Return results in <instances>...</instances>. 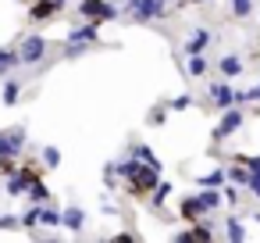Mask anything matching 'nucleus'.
<instances>
[{
  "label": "nucleus",
  "mask_w": 260,
  "mask_h": 243,
  "mask_svg": "<svg viewBox=\"0 0 260 243\" xmlns=\"http://www.w3.org/2000/svg\"><path fill=\"white\" fill-rule=\"evenodd\" d=\"M18 50H8V47H0V75H11V68H18Z\"/></svg>",
  "instance_id": "nucleus-13"
},
{
  "label": "nucleus",
  "mask_w": 260,
  "mask_h": 243,
  "mask_svg": "<svg viewBox=\"0 0 260 243\" xmlns=\"http://www.w3.org/2000/svg\"><path fill=\"white\" fill-rule=\"evenodd\" d=\"M210 100H214V107L217 111H224V107H232L235 104V90H228L224 83H210V93H207Z\"/></svg>",
  "instance_id": "nucleus-8"
},
{
  "label": "nucleus",
  "mask_w": 260,
  "mask_h": 243,
  "mask_svg": "<svg viewBox=\"0 0 260 243\" xmlns=\"http://www.w3.org/2000/svg\"><path fill=\"white\" fill-rule=\"evenodd\" d=\"M40 225H61V211H54V207H47V204H40Z\"/></svg>",
  "instance_id": "nucleus-18"
},
{
  "label": "nucleus",
  "mask_w": 260,
  "mask_h": 243,
  "mask_svg": "<svg viewBox=\"0 0 260 243\" xmlns=\"http://www.w3.org/2000/svg\"><path fill=\"white\" fill-rule=\"evenodd\" d=\"M82 15L89 18V22H114L118 18V8L114 4H107V0H82Z\"/></svg>",
  "instance_id": "nucleus-2"
},
{
  "label": "nucleus",
  "mask_w": 260,
  "mask_h": 243,
  "mask_svg": "<svg viewBox=\"0 0 260 243\" xmlns=\"http://www.w3.org/2000/svg\"><path fill=\"white\" fill-rule=\"evenodd\" d=\"M182 214H185V222H200V218H207V211H203V204H200L196 193L182 197Z\"/></svg>",
  "instance_id": "nucleus-9"
},
{
  "label": "nucleus",
  "mask_w": 260,
  "mask_h": 243,
  "mask_svg": "<svg viewBox=\"0 0 260 243\" xmlns=\"http://www.w3.org/2000/svg\"><path fill=\"white\" fill-rule=\"evenodd\" d=\"M0 229H18V218L15 214H0Z\"/></svg>",
  "instance_id": "nucleus-30"
},
{
  "label": "nucleus",
  "mask_w": 260,
  "mask_h": 243,
  "mask_svg": "<svg viewBox=\"0 0 260 243\" xmlns=\"http://www.w3.org/2000/svg\"><path fill=\"white\" fill-rule=\"evenodd\" d=\"M196 197H200V204H203V211H207V214L221 204V193H217L214 186H203V193H196Z\"/></svg>",
  "instance_id": "nucleus-17"
},
{
  "label": "nucleus",
  "mask_w": 260,
  "mask_h": 243,
  "mask_svg": "<svg viewBox=\"0 0 260 243\" xmlns=\"http://www.w3.org/2000/svg\"><path fill=\"white\" fill-rule=\"evenodd\" d=\"M128 8L136 22H153L164 15V0H128Z\"/></svg>",
  "instance_id": "nucleus-3"
},
{
  "label": "nucleus",
  "mask_w": 260,
  "mask_h": 243,
  "mask_svg": "<svg viewBox=\"0 0 260 243\" xmlns=\"http://www.w3.org/2000/svg\"><path fill=\"white\" fill-rule=\"evenodd\" d=\"M224 236H228V239H242V236H246V229L239 225V218H228V229H224Z\"/></svg>",
  "instance_id": "nucleus-24"
},
{
  "label": "nucleus",
  "mask_w": 260,
  "mask_h": 243,
  "mask_svg": "<svg viewBox=\"0 0 260 243\" xmlns=\"http://www.w3.org/2000/svg\"><path fill=\"white\" fill-rule=\"evenodd\" d=\"M18 225H29V229H32V225H40V204H32V207L18 218Z\"/></svg>",
  "instance_id": "nucleus-23"
},
{
  "label": "nucleus",
  "mask_w": 260,
  "mask_h": 243,
  "mask_svg": "<svg viewBox=\"0 0 260 243\" xmlns=\"http://www.w3.org/2000/svg\"><path fill=\"white\" fill-rule=\"evenodd\" d=\"M61 225H68L72 232H82V225H86V214H82L79 207H68V211L61 214Z\"/></svg>",
  "instance_id": "nucleus-12"
},
{
  "label": "nucleus",
  "mask_w": 260,
  "mask_h": 243,
  "mask_svg": "<svg viewBox=\"0 0 260 243\" xmlns=\"http://www.w3.org/2000/svg\"><path fill=\"white\" fill-rule=\"evenodd\" d=\"M168 193H171V186H168V182H160V186H157V193H153V207H160Z\"/></svg>",
  "instance_id": "nucleus-28"
},
{
  "label": "nucleus",
  "mask_w": 260,
  "mask_h": 243,
  "mask_svg": "<svg viewBox=\"0 0 260 243\" xmlns=\"http://www.w3.org/2000/svg\"><path fill=\"white\" fill-rule=\"evenodd\" d=\"M32 179H40V175H36L32 168H22V165H18V168L8 175V193H11V197H22V193L29 190V182H32Z\"/></svg>",
  "instance_id": "nucleus-7"
},
{
  "label": "nucleus",
  "mask_w": 260,
  "mask_h": 243,
  "mask_svg": "<svg viewBox=\"0 0 260 243\" xmlns=\"http://www.w3.org/2000/svg\"><path fill=\"white\" fill-rule=\"evenodd\" d=\"M157 179H160V165H139V168L128 175L132 193H146V190H153V186H157Z\"/></svg>",
  "instance_id": "nucleus-1"
},
{
  "label": "nucleus",
  "mask_w": 260,
  "mask_h": 243,
  "mask_svg": "<svg viewBox=\"0 0 260 243\" xmlns=\"http://www.w3.org/2000/svg\"><path fill=\"white\" fill-rule=\"evenodd\" d=\"M217 68H221V75H224V79H235V75H242V61H239L235 54L221 58V65H217Z\"/></svg>",
  "instance_id": "nucleus-14"
},
{
  "label": "nucleus",
  "mask_w": 260,
  "mask_h": 243,
  "mask_svg": "<svg viewBox=\"0 0 260 243\" xmlns=\"http://www.w3.org/2000/svg\"><path fill=\"white\" fill-rule=\"evenodd\" d=\"M239 161H242V165H249V168H246L249 175H260V157H239Z\"/></svg>",
  "instance_id": "nucleus-29"
},
{
  "label": "nucleus",
  "mask_w": 260,
  "mask_h": 243,
  "mask_svg": "<svg viewBox=\"0 0 260 243\" xmlns=\"http://www.w3.org/2000/svg\"><path fill=\"white\" fill-rule=\"evenodd\" d=\"M207 43H210V33H207V29H196V33H192V40L185 43V54H189V58H192V54H203V50H207Z\"/></svg>",
  "instance_id": "nucleus-11"
},
{
  "label": "nucleus",
  "mask_w": 260,
  "mask_h": 243,
  "mask_svg": "<svg viewBox=\"0 0 260 243\" xmlns=\"http://www.w3.org/2000/svg\"><path fill=\"white\" fill-rule=\"evenodd\" d=\"M246 186L253 190V197H260V175H249V179H246Z\"/></svg>",
  "instance_id": "nucleus-31"
},
{
  "label": "nucleus",
  "mask_w": 260,
  "mask_h": 243,
  "mask_svg": "<svg viewBox=\"0 0 260 243\" xmlns=\"http://www.w3.org/2000/svg\"><path fill=\"white\" fill-rule=\"evenodd\" d=\"M43 54H47V40H43V36H29V40L22 43V50H18V61H22V65H40Z\"/></svg>",
  "instance_id": "nucleus-4"
},
{
  "label": "nucleus",
  "mask_w": 260,
  "mask_h": 243,
  "mask_svg": "<svg viewBox=\"0 0 260 243\" xmlns=\"http://www.w3.org/2000/svg\"><path fill=\"white\" fill-rule=\"evenodd\" d=\"M192 4H207V0H192Z\"/></svg>",
  "instance_id": "nucleus-32"
},
{
  "label": "nucleus",
  "mask_w": 260,
  "mask_h": 243,
  "mask_svg": "<svg viewBox=\"0 0 260 243\" xmlns=\"http://www.w3.org/2000/svg\"><path fill=\"white\" fill-rule=\"evenodd\" d=\"M189 72H192V75H203V72H207V61H203V54H192V58H189Z\"/></svg>",
  "instance_id": "nucleus-25"
},
{
  "label": "nucleus",
  "mask_w": 260,
  "mask_h": 243,
  "mask_svg": "<svg viewBox=\"0 0 260 243\" xmlns=\"http://www.w3.org/2000/svg\"><path fill=\"white\" fill-rule=\"evenodd\" d=\"M43 165H47V168H57V165H61V150H57V147H43Z\"/></svg>",
  "instance_id": "nucleus-20"
},
{
  "label": "nucleus",
  "mask_w": 260,
  "mask_h": 243,
  "mask_svg": "<svg viewBox=\"0 0 260 243\" xmlns=\"http://www.w3.org/2000/svg\"><path fill=\"white\" fill-rule=\"evenodd\" d=\"M224 175H228L232 182H239V186H246V179H249V172L242 168V161H235V165H232V168H228Z\"/></svg>",
  "instance_id": "nucleus-19"
},
{
  "label": "nucleus",
  "mask_w": 260,
  "mask_h": 243,
  "mask_svg": "<svg viewBox=\"0 0 260 243\" xmlns=\"http://www.w3.org/2000/svg\"><path fill=\"white\" fill-rule=\"evenodd\" d=\"M25 193H29V200H32V204H47V200H50V190H47V186H43L40 179H32Z\"/></svg>",
  "instance_id": "nucleus-16"
},
{
  "label": "nucleus",
  "mask_w": 260,
  "mask_h": 243,
  "mask_svg": "<svg viewBox=\"0 0 260 243\" xmlns=\"http://www.w3.org/2000/svg\"><path fill=\"white\" fill-rule=\"evenodd\" d=\"M57 11H61V8L54 4V0H32V11H29V15H32V22H43V18L57 15Z\"/></svg>",
  "instance_id": "nucleus-10"
},
{
  "label": "nucleus",
  "mask_w": 260,
  "mask_h": 243,
  "mask_svg": "<svg viewBox=\"0 0 260 243\" xmlns=\"http://www.w3.org/2000/svg\"><path fill=\"white\" fill-rule=\"evenodd\" d=\"M232 11H235L239 18H246V15L253 11V0H232Z\"/></svg>",
  "instance_id": "nucleus-26"
},
{
  "label": "nucleus",
  "mask_w": 260,
  "mask_h": 243,
  "mask_svg": "<svg viewBox=\"0 0 260 243\" xmlns=\"http://www.w3.org/2000/svg\"><path fill=\"white\" fill-rule=\"evenodd\" d=\"M18 93H22V83H18V79H8V83H4V90H0V97H4V104H8V107H15V104H18Z\"/></svg>",
  "instance_id": "nucleus-15"
},
{
  "label": "nucleus",
  "mask_w": 260,
  "mask_h": 243,
  "mask_svg": "<svg viewBox=\"0 0 260 243\" xmlns=\"http://www.w3.org/2000/svg\"><path fill=\"white\" fill-rule=\"evenodd\" d=\"M185 107H192V97H189V93H178V97L171 100V111H185Z\"/></svg>",
  "instance_id": "nucleus-27"
},
{
  "label": "nucleus",
  "mask_w": 260,
  "mask_h": 243,
  "mask_svg": "<svg viewBox=\"0 0 260 243\" xmlns=\"http://www.w3.org/2000/svg\"><path fill=\"white\" fill-rule=\"evenodd\" d=\"M221 182H224V168H214L200 179V186H221Z\"/></svg>",
  "instance_id": "nucleus-22"
},
{
  "label": "nucleus",
  "mask_w": 260,
  "mask_h": 243,
  "mask_svg": "<svg viewBox=\"0 0 260 243\" xmlns=\"http://www.w3.org/2000/svg\"><path fill=\"white\" fill-rule=\"evenodd\" d=\"M239 125H242V111H239L235 104H232V107H224V118H221V125L214 129V143L228 140V136H232V132L239 129Z\"/></svg>",
  "instance_id": "nucleus-6"
},
{
  "label": "nucleus",
  "mask_w": 260,
  "mask_h": 243,
  "mask_svg": "<svg viewBox=\"0 0 260 243\" xmlns=\"http://www.w3.org/2000/svg\"><path fill=\"white\" fill-rule=\"evenodd\" d=\"M136 157H139L143 165H160V161H157V154H153L146 143H139V147H136Z\"/></svg>",
  "instance_id": "nucleus-21"
},
{
  "label": "nucleus",
  "mask_w": 260,
  "mask_h": 243,
  "mask_svg": "<svg viewBox=\"0 0 260 243\" xmlns=\"http://www.w3.org/2000/svg\"><path fill=\"white\" fill-rule=\"evenodd\" d=\"M22 147H25V132H22V129L0 132V161H4V157H18Z\"/></svg>",
  "instance_id": "nucleus-5"
}]
</instances>
